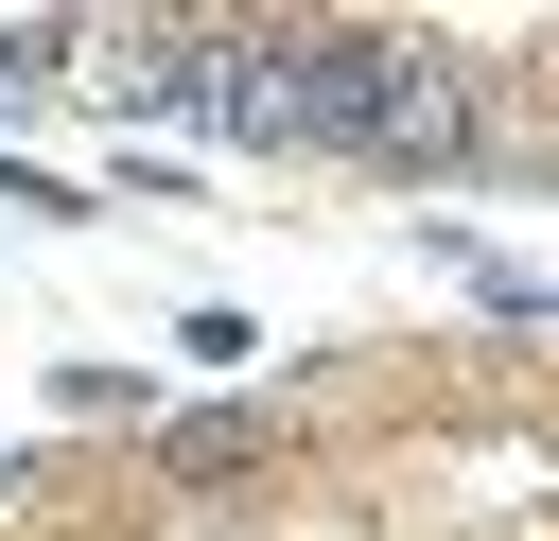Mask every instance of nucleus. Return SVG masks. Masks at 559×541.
<instances>
[{
	"mask_svg": "<svg viewBox=\"0 0 559 541\" xmlns=\"http://www.w3.org/2000/svg\"><path fill=\"white\" fill-rule=\"evenodd\" d=\"M157 454H175V471H262V454H280V419H262V401H175V419H157Z\"/></svg>",
	"mask_w": 559,
	"mask_h": 541,
	"instance_id": "nucleus-1",
	"label": "nucleus"
},
{
	"mask_svg": "<svg viewBox=\"0 0 559 541\" xmlns=\"http://www.w3.org/2000/svg\"><path fill=\"white\" fill-rule=\"evenodd\" d=\"M52 419H157V384L105 366V349H70V366H52Z\"/></svg>",
	"mask_w": 559,
	"mask_h": 541,
	"instance_id": "nucleus-2",
	"label": "nucleus"
},
{
	"mask_svg": "<svg viewBox=\"0 0 559 541\" xmlns=\"http://www.w3.org/2000/svg\"><path fill=\"white\" fill-rule=\"evenodd\" d=\"M0 209H35V227H87V175H52V157H17V140H0Z\"/></svg>",
	"mask_w": 559,
	"mask_h": 541,
	"instance_id": "nucleus-3",
	"label": "nucleus"
}]
</instances>
